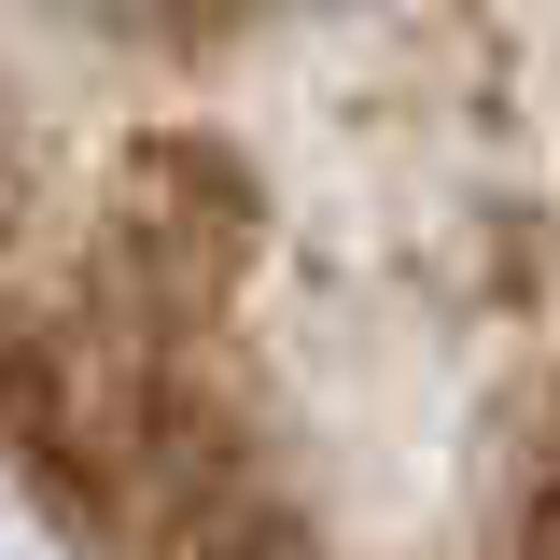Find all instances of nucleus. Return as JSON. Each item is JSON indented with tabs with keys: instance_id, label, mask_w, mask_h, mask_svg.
Returning <instances> with one entry per match:
<instances>
[{
	"instance_id": "f257e3e1",
	"label": "nucleus",
	"mask_w": 560,
	"mask_h": 560,
	"mask_svg": "<svg viewBox=\"0 0 560 560\" xmlns=\"http://www.w3.org/2000/svg\"><path fill=\"white\" fill-rule=\"evenodd\" d=\"M253 267V183H238V154H210V140H154L113 168V197L84 224V308H113V323H154V337H197L210 308L238 294Z\"/></svg>"
},
{
	"instance_id": "f03ea898",
	"label": "nucleus",
	"mask_w": 560,
	"mask_h": 560,
	"mask_svg": "<svg viewBox=\"0 0 560 560\" xmlns=\"http://www.w3.org/2000/svg\"><path fill=\"white\" fill-rule=\"evenodd\" d=\"M98 14H113V28H168V43H197L224 0H98Z\"/></svg>"
},
{
	"instance_id": "7ed1b4c3",
	"label": "nucleus",
	"mask_w": 560,
	"mask_h": 560,
	"mask_svg": "<svg viewBox=\"0 0 560 560\" xmlns=\"http://www.w3.org/2000/svg\"><path fill=\"white\" fill-rule=\"evenodd\" d=\"M0 253H14V154H0Z\"/></svg>"
}]
</instances>
